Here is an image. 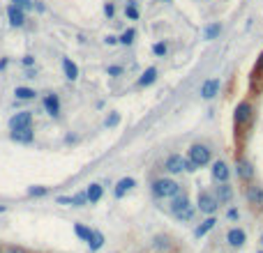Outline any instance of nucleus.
I'll return each mask as SVG.
<instances>
[{
	"instance_id": "nucleus-27",
	"label": "nucleus",
	"mask_w": 263,
	"mask_h": 253,
	"mask_svg": "<svg viewBox=\"0 0 263 253\" xmlns=\"http://www.w3.org/2000/svg\"><path fill=\"white\" fill-rule=\"evenodd\" d=\"M74 233H76V237H79L81 242H88L90 235H93V230H90L88 226H83V224H74Z\"/></svg>"
},
{
	"instance_id": "nucleus-36",
	"label": "nucleus",
	"mask_w": 263,
	"mask_h": 253,
	"mask_svg": "<svg viewBox=\"0 0 263 253\" xmlns=\"http://www.w3.org/2000/svg\"><path fill=\"white\" fill-rule=\"evenodd\" d=\"M21 65L28 69V67H35V55H23V60H21Z\"/></svg>"
},
{
	"instance_id": "nucleus-39",
	"label": "nucleus",
	"mask_w": 263,
	"mask_h": 253,
	"mask_svg": "<svg viewBox=\"0 0 263 253\" xmlns=\"http://www.w3.org/2000/svg\"><path fill=\"white\" fill-rule=\"evenodd\" d=\"M55 203H58V205H72V196H58Z\"/></svg>"
},
{
	"instance_id": "nucleus-7",
	"label": "nucleus",
	"mask_w": 263,
	"mask_h": 253,
	"mask_svg": "<svg viewBox=\"0 0 263 253\" xmlns=\"http://www.w3.org/2000/svg\"><path fill=\"white\" fill-rule=\"evenodd\" d=\"M42 106L51 118H60V97L55 92H46L44 99H42Z\"/></svg>"
},
{
	"instance_id": "nucleus-18",
	"label": "nucleus",
	"mask_w": 263,
	"mask_h": 253,
	"mask_svg": "<svg viewBox=\"0 0 263 253\" xmlns=\"http://www.w3.org/2000/svg\"><path fill=\"white\" fill-rule=\"evenodd\" d=\"M183 164H185V159L180 157V154H171L169 159H166V164H164V170L178 175V173H183Z\"/></svg>"
},
{
	"instance_id": "nucleus-33",
	"label": "nucleus",
	"mask_w": 263,
	"mask_h": 253,
	"mask_svg": "<svg viewBox=\"0 0 263 253\" xmlns=\"http://www.w3.org/2000/svg\"><path fill=\"white\" fill-rule=\"evenodd\" d=\"M12 5H16V7H21V10H33V5H35V3H33V0H12Z\"/></svg>"
},
{
	"instance_id": "nucleus-21",
	"label": "nucleus",
	"mask_w": 263,
	"mask_h": 253,
	"mask_svg": "<svg viewBox=\"0 0 263 253\" xmlns=\"http://www.w3.org/2000/svg\"><path fill=\"white\" fill-rule=\"evenodd\" d=\"M14 97L19 101H33L37 97V92L33 88H25V85H16V88H14Z\"/></svg>"
},
{
	"instance_id": "nucleus-42",
	"label": "nucleus",
	"mask_w": 263,
	"mask_h": 253,
	"mask_svg": "<svg viewBox=\"0 0 263 253\" xmlns=\"http://www.w3.org/2000/svg\"><path fill=\"white\" fill-rule=\"evenodd\" d=\"M226 216H228V219H233V221H236V219H238V209H233V207H231V209H228V212H226Z\"/></svg>"
},
{
	"instance_id": "nucleus-20",
	"label": "nucleus",
	"mask_w": 263,
	"mask_h": 253,
	"mask_svg": "<svg viewBox=\"0 0 263 253\" xmlns=\"http://www.w3.org/2000/svg\"><path fill=\"white\" fill-rule=\"evenodd\" d=\"M157 76H159V71L155 69V67H148V69H145L143 74L139 76V81H136V85H139V88H148V85H153L155 81H157Z\"/></svg>"
},
{
	"instance_id": "nucleus-19",
	"label": "nucleus",
	"mask_w": 263,
	"mask_h": 253,
	"mask_svg": "<svg viewBox=\"0 0 263 253\" xmlns=\"http://www.w3.org/2000/svg\"><path fill=\"white\" fill-rule=\"evenodd\" d=\"M63 71H65V79L67 81H76L79 79V67L72 58H63Z\"/></svg>"
},
{
	"instance_id": "nucleus-46",
	"label": "nucleus",
	"mask_w": 263,
	"mask_h": 253,
	"mask_svg": "<svg viewBox=\"0 0 263 253\" xmlns=\"http://www.w3.org/2000/svg\"><path fill=\"white\" fill-rule=\"evenodd\" d=\"M5 209H7V207H5V205H0V212H5Z\"/></svg>"
},
{
	"instance_id": "nucleus-5",
	"label": "nucleus",
	"mask_w": 263,
	"mask_h": 253,
	"mask_svg": "<svg viewBox=\"0 0 263 253\" xmlns=\"http://www.w3.org/2000/svg\"><path fill=\"white\" fill-rule=\"evenodd\" d=\"M10 131L14 129H25V127H33V111H19L10 118Z\"/></svg>"
},
{
	"instance_id": "nucleus-4",
	"label": "nucleus",
	"mask_w": 263,
	"mask_h": 253,
	"mask_svg": "<svg viewBox=\"0 0 263 253\" xmlns=\"http://www.w3.org/2000/svg\"><path fill=\"white\" fill-rule=\"evenodd\" d=\"M254 118V106L249 104V101H240L238 106H236L233 111V122L236 127H245V124H249Z\"/></svg>"
},
{
	"instance_id": "nucleus-3",
	"label": "nucleus",
	"mask_w": 263,
	"mask_h": 253,
	"mask_svg": "<svg viewBox=\"0 0 263 253\" xmlns=\"http://www.w3.org/2000/svg\"><path fill=\"white\" fill-rule=\"evenodd\" d=\"M219 207L217 198H215V194H210V191H199V198H196V209L203 214H215Z\"/></svg>"
},
{
	"instance_id": "nucleus-6",
	"label": "nucleus",
	"mask_w": 263,
	"mask_h": 253,
	"mask_svg": "<svg viewBox=\"0 0 263 253\" xmlns=\"http://www.w3.org/2000/svg\"><path fill=\"white\" fill-rule=\"evenodd\" d=\"M7 21H10V25L12 28H23L25 25V21H28V14H25V10H21V7H16V5H7Z\"/></svg>"
},
{
	"instance_id": "nucleus-47",
	"label": "nucleus",
	"mask_w": 263,
	"mask_h": 253,
	"mask_svg": "<svg viewBox=\"0 0 263 253\" xmlns=\"http://www.w3.org/2000/svg\"><path fill=\"white\" fill-rule=\"evenodd\" d=\"M0 253H5V248H3V246H0Z\"/></svg>"
},
{
	"instance_id": "nucleus-10",
	"label": "nucleus",
	"mask_w": 263,
	"mask_h": 253,
	"mask_svg": "<svg viewBox=\"0 0 263 253\" xmlns=\"http://www.w3.org/2000/svg\"><path fill=\"white\" fill-rule=\"evenodd\" d=\"M245 198H247V203L254 205V207H263V187H258V184L247 187L245 189Z\"/></svg>"
},
{
	"instance_id": "nucleus-31",
	"label": "nucleus",
	"mask_w": 263,
	"mask_h": 253,
	"mask_svg": "<svg viewBox=\"0 0 263 253\" xmlns=\"http://www.w3.org/2000/svg\"><path fill=\"white\" fill-rule=\"evenodd\" d=\"M153 244H155V248H169L171 246V242H169L166 235H157V237L153 239Z\"/></svg>"
},
{
	"instance_id": "nucleus-16",
	"label": "nucleus",
	"mask_w": 263,
	"mask_h": 253,
	"mask_svg": "<svg viewBox=\"0 0 263 253\" xmlns=\"http://www.w3.org/2000/svg\"><path fill=\"white\" fill-rule=\"evenodd\" d=\"M189 205H192V203H189V196L183 194V191H178V194L171 198V212H173V216H176V214L183 212V209L189 207Z\"/></svg>"
},
{
	"instance_id": "nucleus-35",
	"label": "nucleus",
	"mask_w": 263,
	"mask_h": 253,
	"mask_svg": "<svg viewBox=\"0 0 263 253\" xmlns=\"http://www.w3.org/2000/svg\"><path fill=\"white\" fill-rule=\"evenodd\" d=\"M104 14H106V19H113L115 16V5L113 3H104Z\"/></svg>"
},
{
	"instance_id": "nucleus-28",
	"label": "nucleus",
	"mask_w": 263,
	"mask_h": 253,
	"mask_svg": "<svg viewBox=\"0 0 263 253\" xmlns=\"http://www.w3.org/2000/svg\"><path fill=\"white\" fill-rule=\"evenodd\" d=\"M125 16H127L129 21H139V7H136L134 0H129L127 5H125Z\"/></svg>"
},
{
	"instance_id": "nucleus-38",
	"label": "nucleus",
	"mask_w": 263,
	"mask_h": 253,
	"mask_svg": "<svg viewBox=\"0 0 263 253\" xmlns=\"http://www.w3.org/2000/svg\"><path fill=\"white\" fill-rule=\"evenodd\" d=\"M106 74H109V76H120V74H123V67H120V65H111L109 69H106Z\"/></svg>"
},
{
	"instance_id": "nucleus-25",
	"label": "nucleus",
	"mask_w": 263,
	"mask_h": 253,
	"mask_svg": "<svg viewBox=\"0 0 263 253\" xmlns=\"http://www.w3.org/2000/svg\"><path fill=\"white\" fill-rule=\"evenodd\" d=\"M51 189L49 187H42V184H37V187H28V191L25 194L30 196V198H44V196H49Z\"/></svg>"
},
{
	"instance_id": "nucleus-8",
	"label": "nucleus",
	"mask_w": 263,
	"mask_h": 253,
	"mask_svg": "<svg viewBox=\"0 0 263 253\" xmlns=\"http://www.w3.org/2000/svg\"><path fill=\"white\" fill-rule=\"evenodd\" d=\"M210 173H213V179L215 182H228V177H231V168H228L226 161H215L213 166H210Z\"/></svg>"
},
{
	"instance_id": "nucleus-49",
	"label": "nucleus",
	"mask_w": 263,
	"mask_h": 253,
	"mask_svg": "<svg viewBox=\"0 0 263 253\" xmlns=\"http://www.w3.org/2000/svg\"><path fill=\"white\" fill-rule=\"evenodd\" d=\"M258 253H263V251H258Z\"/></svg>"
},
{
	"instance_id": "nucleus-11",
	"label": "nucleus",
	"mask_w": 263,
	"mask_h": 253,
	"mask_svg": "<svg viewBox=\"0 0 263 253\" xmlns=\"http://www.w3.org/2000/svg\"><path fill=\"white\" fill-rule=\"evenodd\" d=\"M236 173H238V177L243 179V182H252L254 179V168L245 157H240L238 159V164H236Z\"/></svg>"
},
{
	"instance_id": "nucleus-14",
	"label": "nucleus",
	"mask_w": 263,
	"mask_h": 253,
	"mask_svg": "<svg viewBox=\"0 0 263 253\" xmlns=\"http://www.w3.org/2000/svg\"><path fill=\"white\" fill-rule=\"evenodd\" d=\"M215 198H217V203H231L233 189L228 187V182H219L217 187H215Z\"/></svg>"
},
{
	"instance_id": "nucleus-13",
	"label": "nucleus",
	"mask_w": 263,
	"mask_h": 253,
	"mask_svg": "<svg viewBox=\"0 0 263 253\" xmlns=\"http://www.w3.org/2000/svg\"><path fill=\"white\" fill-rule=\"evenodd\" d=\"M219 79H208V81H203V85H201V97L203 99H213V97H217V92H219Z\"/></svg>"
},
{
	"instance_id": "nucleus-34",
	"label": "nucleus",
	"mask_w": 263,
	"mask_h": 253,
	"mask_svg": "<svg viewBox=\"0 0 263 253\" xmlns=\"http://www.w3.org/2000/svg\"><path fill=\"white\" fill-rule=\"evenodd\" d=\"M115 124H120V115L118 113H111L109 118H106L104 127H106V129H111V127H115Z\"/></svg>"
},
{
	"instance_id": "nucleus-41",
	"label": "nucleus",
	"mask_w": 263,
	"mask_h": 253,
	"mask_svg": "<svg viewBox=\"0 0 263 253\" xmlns=\"http://www.w3.org/2000/svg\"><path fill=\"white\" fill-rule=\"evenodd\" d=\"M104 42H106L109 46H115V44H118V37H115V35H109V37H104Z\"/></svg>"
},
{
	"instance_id": "nucleus-17",
	"label": "nucleus",
	"mask_w": 263,
	"mask_h": 253,
	"mask_svg": "<svg viewBox=\"0 0 263 253\" xmlns=\"http://www.w3.org/2000/svg\"><path fill=\"white\" fill-rule=\"evenodd\" d=\"M85 196H88V203L95 205V203H100L102 196H104V187H102L100 182H93L88 184V189H85Z\"/></svg>"
},
{
	"instance_id": "nucleus-37",
	"label": "nucleus",
	"mask_w": 263,
	"mask_h": 253,
	"mask_svg": "<svg viewBox=\"0 0 263 253\" xmlns=\"http://www.w3.org/2000/svg\"><path fill=\"white\" fill-rule=\"evenodd\" d=\"M199 168V166L194 164L192 159H185V164H183V170H187V173H194V170Z\"/></svg>"
},
{
	"instance_id": "nucleus-29",
	"label": "nucleus",
	"mask_w": 263,
	"mask_h": 253,
	"mask_svg": "<svg viewBox=\"0 0 263 253\" xmlns=\"http://www.w3.org/2000/svg\"><path fill=\"white\" fill-rule=\"evenodd\" d=\"M219 32H222V25L219 23H213V25H208V28L203 30L206 40H215V37H219Z\"/></svg>"
},
{
	"instance_id": "nucleus-26",
	"label": "nucleus",
	"mask_w": 263,
	"mask_h": 253,
	"mask_svg": "<svg viewBox=\"0 0 263 253\" xmlns=\"http://www.w3.org/2000/svg\"><path fill=\"white\" fill-rule=\"evenodd\" d=\"M194 214H196V207H192V205H189V207H185L183 212L176 214V219H178V221H183V224H189V221H194Z\"/></svg>"
},
{
	"instance_id": "nucleus-23",
	"label": "nucleus",
	"mask_w": 263,
	"mask_h": 253,
	"mask_svg": "<svg viewBox=\"0 0 263 253\" xmlns=\"http://www.w3.org/2000/svg\"><path fill=\"white\" fill-rule=\"evenodd\" d=\"M88 246H90V251H100V248L104 246V235H102L100 230H93V235H90V239H88Z\"/></svg>"
},
{
	"instance_id": "nucleus-48",
	"label": "nucleus",
	"mask_w": 263,
	"mask_h": 253,
	"mask_svg": "<svg viewBox=\"0 0 263 253\" xmlns=\"http://www.w3.org/2000/svg\"><path fill=\"white\" fill-rule=\"evenodd\" d=\"M261 244H263V233H261Z\"/></svg>"
},
{
	"instance_id": "nucleus-44",
	"label": "nucleus",
	"mask_w": 263,
	"mask_h": 253,
	"mask_svg": "<svg viewBox=\"0 0 263 253\" xmlns=\"http://www.w3.org/2000/svg\"><path fill=\"white\" fill-rule=\"evenodd\" d=\"M33 7H37V12H44V10H46V7H44V3H40V0H37V3H35V5H33Z\"/></svg>"
},
{
	"instance_id": "nucleus-15",
	"label": "nucleus",
	"mask_w": 263,
	"mask_h": 253,
	"mask_svg": "<svg viewBox=\"0 0 263 253\" xmlns=\"http://www.w3.org/2000/svg\"><path fill=\"white\" fill-rule=\"evenodd\" d=\"M136 187V179L134 177H123V179H118V184H115V189H113V196L115 198H123L127 191H132V189Z\"/></svg>"
},
{
	"instance_id": "nucleus-40",
	"label": "nucleus",
	"mask_w": 263,
	"mask_h": 253,
	"mask_svg": "<svg viewBox=\"0 0 263 253\" xmlns=\"http://www.w3.org/2000/svg\"><path fill=\"white\" fill-rule=\"evenodd\" d=\"M5 253H28V251H25L23 246H7Z\"/></svg>"
},
{
	"instance_id": "nucleus-30",
	"label": "nucleus",
	"mask_w": 263,
	"mask_h": 253,
	"mask_svg": "<svg viewBox=\"0 0 263 253\" xmlns=\"http://www.w3.org/2000/svg\"><path fill=\"white\" fill-rule=\"evenodd\" d=\"M83 205H88V196H85V191H79V194L72 196V207H83Z\"/></svg>"
},
{
	"instance_id": "nucleus-45",
	"label": "nucleus",
	"mask_w": 263,
	"mask_h": 253,
	"mask_svg": "<svg viewBox=\"0 0 263 253\" xmlns=\"http://www.w3.org/2000/svg\"><path fill=\"white\" fill-rule=\"evenodd\" d=\"M258 67H261V69H263V53H261V60H258Z\"/></svg>"
},
{
	"instance_id": "nucleus-12",
	"label": "nucleus",
	"mask_w": 263,
	"mask_h": 253,
	"mask_svg": "<svg viewBox=\"0 0 263 253\" xmlns=\"http://www.w3.org/2000/svg\"><path fill=\"white\" fill-rule=\"evenodd\" d=\"M226 242H228V246L240 248L245 242H247V235H245V230H243V228H228V233H226Z\"/></svg>"
},
{
	"instance_id": "nucleus-9",
	"label": "nucleus",
	"mask_w": 263,
	"mask_h": 253,
	"mask_svg": "<svg viewBox=\"0 0 263 253\" xmlns=\"http://www.w3.org/2000/svg\"><path fill=\"white\" fill-rule=\"evenodd\" d=\"M10 138L14 140V143L30 145L33 140H35V131H33V127H25V129H14V131H10Z\"/></svg>"
},
{
	"instance_id": "nucleus-1",
	"label": "nucleus",
	"mask_w": 263,
	"mask_h": 253,
	"mask_svg": "<svg viewBox=\"0 0 263 253\" xmlns=\"http://www.w3.org/2000/svg\"><path fill=\"white\" fill-rule=\"evenodd\" d=\"M180 191V184L171 177H159L153 182V196L155 198H173Z\"/></svg>"
},
{
	"instance_id": "nucleus-32",
	"label": "nucleus",
	"mask_w": 263,
	"mask_h": 253,
	"mask_svg": "<svg viewBox=\"0 0 263 253\" xmlns=\"http://www.w3.org/2000/svg\"><path fill=\"white\" fill-rule=\"evenodd\" d=\"M166 44H164V42H157V44H153V53L157 55V58H164V55H166Z\"/></svg>"
},
{
	"instance_id": "nucleus-43",
	"label": "nucleus",
	"mask_w": 263,
	"mask_h": 253,
	"mask_svg": "<svg viewBox=\"0 0 263 253\" xmlns=\"http://www.w3.org/2000/svg\"><path fill=\"white\" fill-rule=\"evenodd\" d=\"M7 65H10V60H7V58H3V60H0V71H3V69H7Z\"/></svg>"
},
{
	"instance_id": "nucleus-2",
	"label": "nucleus",
	"mask_w": 263,
	"mask_h": 253,
	"mask_svg": "<svg viewBox=\"0 0 263 253\" xmlns=\"http://www.w3.org/2000/svg\"><path fill=\"white\" fill-rule=\"evenodd\" d=\"M210 157H213V150L203 143H194V145H189V150H187V159H192L196 166H208Z\"/></svg>"
},
{
	"instance_id": "nucleus-22",
	"label": "nucleus",
	"mask_w": 263,
	"mask_h": 253,
	"mask_svg": "<svg viewBox=\"0 0 263 253\" xmlns=\"http://www.w3.org/2000/svg\"><path fill=\"white\" fill-rule=\"evenodd\" d=\"M215 224H217V219H215L213 214H210V216L206 219V221H201V226H196V230H194V235H196V237H203V235H208L210 230L215 228Z\"/></svg>"
},
{
	"instance_id": "nucleus-24",
	"label": "nucleus",
	"mask_w": 263,
	"mask_h": 253,
	"mask_svg": "<svg viewBox=\"0 0 263 253\" xmlns=\"http://www.w3.org/2000/svg\"><path fill=\"white\" fill-rule=\"evenodd\" d=\"M134 40H136V30L134 28H127L123 32V35L118 37V44H123V46H132L134 44Z\"/></svg>"
}]
</instances>
